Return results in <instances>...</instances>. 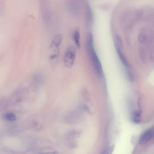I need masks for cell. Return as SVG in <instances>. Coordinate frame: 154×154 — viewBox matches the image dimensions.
I'll use <instances>...</instances> for the list:
<instances>
[{"label": "cell", "instance_id": "1", "mask_svg": "<svg viewBox=\"0 0 154 154\" xmlns=\"http://www.w3.org/2000/svg\"><path fill=\"white\" fill-rule=\"evenodd\" d=\"M87 49L96 70L100 75H102L103 70L102 64L97 54L96 53L93 43V37L91 34H89L87 37Z\"/></svg>", "mask_w": 154, "mask_h": 154}, {"label": "cell", "instance_id": "2", "mask_svg": "<svg viewBox=\"0 0 154 154\" xmlns=\"http://www.w3.org/2000/svg\"><path fill=\"white\" fill-rule=\"evenodd\" d=\"M75 55L76 51L74 48L70 47L67 49L64 57V63L66 67H71L73 66L75 60Z\"/></svg>", "mask_w": 154, "mask_h": 154}, {"label": "cell", "instance_id": "3", "mask_svg": "<svg viewBox=\"0 0 154 154\" xmlns=\"http://www.w3.org/2000/svg\"><path fill=\"white\" fill-rule=\"evenodd\" d=\"M116 50H117V54H118V55L119 57V58L120 60H121L122 64H123V66H125V67L126 68V71H127V73L128 74V75L129 76V77L131 78L132 76V74H131V70L129 69V64L126 59V58L124 56V54L122 51V49H121V47H120V43H119L118 40L116 41Z\"/></svg>", "mask_w": 154, "mask_h": 154}, {"label": "cell", "instance_id": "4", "mask_svg": "<svg viewBox=\"0 0 154 154\" xmlns=\"http://www.w3.org/2000/svg\"><path fill=\"white\" fill-rule=\"evenodd\" d=\"M61 42H62V37L61 35H57L53 38L52 42L51 43V48L54 51L53 58L57 57L58 49L59 46L61 45Z\"/></svg>", "mask_w": 154, "mask_h": 154}, {"label": "cell", "instance_id": "5", "mask_svg": "<svg viewBox=\"0 0 154 154\" xmlns=\"http://www.w3.org/2000/svg\"><path fill=\"white\" fill-rule=\"evenodd\" d=\"M153 135V130L150 128L146 131H144L140 136L139 138V143L141 144H144L146 143L149 140H150Z\"/></svg>", "mask_w": 154, "mask_h": 154}, {"label": "cell", "instance_id": "6", "mask_svg": "<svg viewBox=\"0 0 154 154\" xmlns=\"http://www.w3.org/2000/svg\"><path fill=\"white\" fill-rule=\"evenodd\" d=\"M73 40L78 48H80V34L78 29H76L73 32Z\"/></svg>", "mask_w": 154, "mask_h": 154}, {"label": "cell", "instance_id": "7", "mask_svg": "<svg viewBox=\"0 0 154 154\" xmlns=\"http://www.w3.org/2000/svg\"><path fill=\"white\" fill-rule=\"evenodd\" d=\"M132 120L135 123H139L141 120L140 112L138 111H135L132 114Z\"/></svg>", "mask_w": 154, "mask_h": 154}, {"label": "cell", "instance_id": "8", "mask_svg": "<svg viewBox=\"0 0 154 154\" xmlns=\"http://www.w3.org/2000/svg\"><path fill=\"white\" fill-rule=\"evenodd\" d=\"M4 118L8 120V121H14L16 120V116L15 115L12 113V112H8V113H6L5 114H4Z\"/></svg>", "mask_w": 154, "mask_h": 154}, {"label": "cell", "instance_id": "9", "mask_svg": "<svg viewBox=\"0 0 154 154\" xmlns=\"http://www.w3.org/2000/svg\"><path fill=\"white\" fill-rule=\"evenodd\" d=\"M114 149V146L112 145L109 147H108L106 149H105L102 154H112L113 152V150Z\"/></svg>", "mask_w": 154, "mask_h": 154}, {"label": "cell", "instance_id": "10", "mask_svg": "<svg viewBox=\"0 0 154 154\" xmlns=\"http://www.w3.org/2000/svg\"><path fill=\"white\" fill-rule=\"evenodd\" d=\"M87 16H88V22H91L92 19H93V16H92V13H91V11L90 8L89 7L88 9V11H87Z\"/></svg>", "mask_w": 154, "mask_h": 154}, {"label": "cell", "instance_id": "11", "mask_svg": "<svg viewBox=\"0 0 154 154\" xmlns=\"http://www.w3.org/2000/svg\"><path fill=\"white\" fill-rule=\"evenodd\" d=\"M42 154H58L56 151L54 152H46V153H44Z\"/></svg>", "mask_w": 154, "mask_h": 154}]
</instances>
